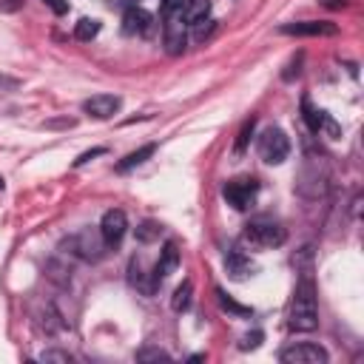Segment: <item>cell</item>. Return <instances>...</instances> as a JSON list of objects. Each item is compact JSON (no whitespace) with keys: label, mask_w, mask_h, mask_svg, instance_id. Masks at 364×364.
I'll use <instances>...</instances> for the list:
<instances>
[{"label":"cell","mask_w":364,"mask_h":364,"mask_svg":"<svg viewBox=\"0 0 364 364\" xmlns=\"http://www.w3.org/2000/svg\"><path fill=\"white\" fill-rule=\"evenodd\" d=\"M290 330L296 333H313L318 327V304H316V284L310 279V270L301 273L296 290H293V301H290V318H287Z\"/></svg>","instance_id":"6da1fadb"},{"label":"cell","mask_w":364,"mask_h":364,"mask_svg":"<svg viewBox=\"0 0 364 364\" xmlns=\"http://www.w3.org/2000/svg\"><path fill=\"white\" fill-rule=\"evenodd\" d=\"M284 239H287V230L273 219L259 216L245 225V242H250L253 247H279L284 245Z\"/></svg>","instance_id":"7a4b0ae2"},{"label":"cell","mask_w":364,"mask_h":364,"mask_svg":"<svg viewBox=\"0 0 364 364\" xmlns=\"http://www.w3.org/2000/svg\"><path fill=\"white\" fill-rule=\"evenodd\" d=\"M259 156L267 162V165H282L287 156H290V139L282 128L270 125L262 131L259 136Z\"/></svg>","instance_id":"3957f363"},{"label":"cell","mask_w":364,"mask_h":364,"mask_svg":"<svg viewBox=\"0 0 364 364\" xmlns=\"http://www.w3.org/2000/svg\"><path fill=\"white\" fill-rule=\"evenodd\" d=\"M222 196L228 199V205H233L236 210H247L256 205V196H259V182L253 176H239V179H230L225 182L222 188Z\"/></svg>","instance_id":"277c9868"},{"label":"cell","mask_w":364,"mask_h":364,"mask_svg":"<svg viewBox=\"0 0 364 364\" xmlns=\"http://www.w3.org/2000/svg\"><path fill=\"white\" fill-rule=\"evenodd\" d=\"M162 40H165V48L168 54H182L185 46H188V34H185V17L182 11H171V14H162Z\"/></svg>","instance_id":"5b68a950"},{"label":"cell","mask_w":364,"mask_h":364,"mask_svg":"<svg viewBox=\"0 0 364 364\" xmlns=\"http://www.w3.org/2000/svg\"><path fill=\"white\" fill-rule=\"evenodd\" d=\"M125 233H128V216H125V210H119V208L105 210L102 219H100L102 245H105V247H117V245L125 239Z\"/></svg>","instance_id":"8992f818"},{"label":"cell","mask_w":364,"mask_h":364,"mask_svg":"<svg viewBox=\"0 0 364 364\" xmlns=\"http://www.w3.org/2000/svg\"><path fill=\"white\" fill-rule=\"evenodd\" d=\"M327 350L313 344V341H301V344H290L279 353V361L284 364H327Z\"/></svg>","instance_id":"52a82bcc"},{"label":"cell","mask_w":364,"mask_h":364,"mask_svg":"<svg viewBox=\"0 0 364 364\" xmlns=\"http://www.w3.org/2000/svg\"><path fill=\"white\" fill-rule=\"evenodd\" d=\"M301 117H304V122H307V128L313 131V134H327L330 139H336L341 131H338V125L330 119V114L327 111H321V108H313V102L304 97L301 100Z\"/></svg>","instance_id":"ba28073f"},{"label":"cell","mask_w":364,"mask_h":364,"mask_svg":"<svg viewBox=\"0 0 364 364\" xmlns=\"http://www.w3.org/2000/svg\"><path fill=\"white\" fill-rule=\"evenodd\" d=\"M279 31L293 37H333L338 28L336 23H327V20H296V23H284Z\"/></svg>","instance_id":"9c48e42d"},{"label":"cell","mask_w":364,"mask_h":364,"mask_svg":"<svg viewBox=\"0 0 364 364\" xmlns=\"http://www.w3.org/2000/svg\"><path fill=\"white\" fill-rule=\"evenodd\" d=\"M176 267H179V247H176V242H168V245L159 250V259H156V264H154V270H151V287H154V293H156V287H159Z\"/></svg>","instance_id":"30bf717a"},{"label":"cell","mask_w":364,"mask_h":364,"mask_svg":"<svg viewBox=\"0 0 364 364\" xmlns=\"http://www.w3.org/2000/svg\"><path fill=\"white\" fill-rule=\"evenodd\" d=\"M119 108H122V100L117 94H94L82 102V111L94 119H111Z\"/></svg>","instance_id":"8fae6325"},{"label":"cell","mask_w":364,"mask_h":364,"mask_svg":"<svg viewBox=\"0 0 364 364\" xmlns=\"http://www.w3.org/2000/svg\"><path fill=\"white\" fill-rule=\"evenodd\" d=\"M154 28V17L142 6H128L122 14V31L125 34H148Z\"/></svg>","instance_id":"7c38bea8"},{"label":"cell","mask_w":364,"mask_h":364,"mask_svg":"<svg viewBox=\"0 0 364 364\" xmlns=\"http://www.w3.org/2000/svg\"><path fill=\"white\" fill-rule=\"evenodd\" d=\"M225 267H228V273H230L233 279H245L247 273H253V262H250V256H245V250H239V247L228 250V256H225Z\"/></svg>","instance_id":"4fadbf2b"},{"label":"cell","mask_w":364,"mask_h":364,"mask_svg":"<svg viewBox=\"0 0 364 364\" xmlns=\"http://www.w3.org/2000/svg\"><path fill=\"white\" fill-rule=\"evenodd\" d=\"M210 14V0H185V9H182V17L188 26H196L202 20H208Z\"/></svg>","instance_id":"5bb4252c"},{"label":"cell","mask_w":364,"mask_h":364,"mask_svg":"<svg viewBox=\"0 0 364 364\" xmlns=\"http://www.w3.org/2000/svg\"><path fill=\"white\" fill-rule=\"evenodd\" d=\"M154 151H156V145L154 142H148V145H142V148H136V151H131L125 159H119V165H117V171L119 173H125V171H131V168H136V165H142L145 159H151L154 156Z\"/></svg>","instance_id":"9a60e30c"},{"label":"cell","mask_w":364,"mask_h":364,"mask_svg":"<svg viewBox=\"0 0 364 364\" xmlns=\"http://www.w3.org/2000/svg\"><path fill=\"white\" fill-rule=\"evenodd\" d=\"M216 301H219V307H222L225 313H230V316H239V318L253 316V310H250L247 304H239V301H236V299H230L222 287H216Z\"/></svg>","instance_id":"2e32d148"},{"label":"cell","mask_w":364,"mask_h":364,"mask_svg":"<svg viewBox=\"0 0 364 364\" xmlns=\"http://www.w3.org/2000/svg\"><path fill=\"white\" fill-rule=\"evenodd\" d=\"M191 296H193V282H191V279H185V282L173 290V299H171L173 313H185V310L191 307Z\"/></svg>","instance_id":"e0dca14e"},{"label":"cell","mask_w":364,"mask_h":364,"mask_svg":"<svg viewBox=\"0 0 364 364\" xmlns=\"http://www.w3.org/2000/svg\"><path fill=\"white\" fill-rule=\"evenodd\" d=\"M97 34H100V20H94V17H82L74 26V37L77 40H94Z\"/></svg>","instance_id":"ac0fdd59"},{"label":"cell","mask_w":364,"mask_h":364,"mask_svg":"<svg viewBox=\"0 0 364 364\" xmlns=\"http://www.w3.org/2000/svg\"><path fill=\"white\" fill-rule=\"evenodd\" d=\"M159 230H162V228H159L156 222H142V225L136 228V239H139V242H151V239L159 236Z\"/></svg>","instance_id":"d6986e66"},{"label":"cell","mask_w":364,"mask_h":364,"mask_svg":"<svg viewBox=\"0 0 364 364\" xmlns=\"http://www.w3.org/2000/svg\"><path fill=\"white\" fill-rule=\"evenodd\" d=\"M253 125H256V119H247V122L242 125V131H239V139H236V154H242V151L247 148V142H250V134H253Z\"/></svg>","instance_id":"ffe728a7"},{"label":"cell","mask_w":364,"mask_h":364,"mask_svg":"<svg viewBox=\"0 0 364 364\" xmlns=\"http://www.w3.org/2000/svg\"><path fill=\"white\" fill-rule=\"evenodd\" d=\"M136 361H168V353H162V350H139Z\"/></svg>","instance_id":"44dd1931"},{"label":"cell","mask_w":364,"mask_h":364,"mask_svg":"<svg viewBox=\"0 0 364 364\" xmlns=\"http://www.w3.org/2000/svg\"><path fill=\"white\" fill-rule=\"evenodd\" d=\"M262 338H264V336H262V333L256 330V333H250V336H245V338L239 341V347H242V350H256V347L262 344Z\"/></svg>","instance_id":"7402d4cb"},{"label":"cell","mask_w":364,"mask_h":364,"mask_svg":"<svg viewBox=\"0 0 364 364\" xmlns=\"http://www.w3.org/2000/svg\"><path fill=\"white\" fill-rule=\"evenodd\" d=\"M105 154V148H91V151H85V154H80L77 159H74V168H80V165H85V162H91L94 156H102Z\"/></svg>","instance_id":"603a6c76"},{"label":"cell","mask_w":364,"mask_h":364,"mask_svg":"<svg viewBox=\"0 0 364 364\" xmlns=\"http://www.w3.org/2000/svg\"><path fill=\"white\" fill-rule=\"evenodd\" d=\"M40 358L43 361H71V355L68 353H60V350H46Z\"/></svg>","instance_id":"cb8c5ba5"},{"label":"cell","mask_w":364,"mask_h":364,"mask_svg":"<svg viewBox=\"0 0 364 364\" xmlns=\"http://www.w3.org/2000/svg\"><path fill=\"white\" fill-rule=\"evenodd\" d=\"M182 9H185V0H162V14L182 11Z\"/></svg>","instance_id":"d4e9b609"},{"label":"cell","mask_w":364,"mask_h":364,"mask_svg":"<svg viewBox=\"0 0 364 364\" xmlns=\"http://www.w3.org/2000/svg\"><path fill=\"white\" fill-rule=\"evenodd\" d=\"M43 3H46V6H48L54 14H60V17L68 11V3H65V0H43Z\"/></svg>","instance_id":"484cf974"},{"label":"cell","mask_w":364,"mask_h":364,"mask_svg":"<svg viewBox=\"0 0 364 364\" xmlns=\"http://www.w3.org/2000/svg\"><path fill=\"white\" fill-rule=\"evenodd\" d=\"M20 6H23V0H0V11L3 14H14Z\"/></svg>","instance_id":"4316f807"},{"label":"cell","mask_w":364,"mask_h":364,"mask_svg":"<svg viewBox=\"0 0 364 364\" xmlns=\"http://www.w3.org/2000/svg\"><path fill=\"white\" fill-rule=\"evenodd\" d=\"M318 3H321L324 9H344L350 0H318Z\"/></svg>","instance_id":"83f0119b"}]
</instances>
